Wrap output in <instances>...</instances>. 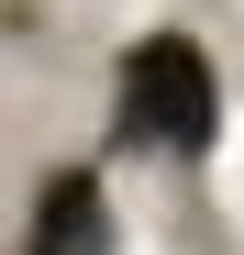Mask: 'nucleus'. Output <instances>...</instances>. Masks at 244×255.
Returning <instances> with one entry per match:
<instances>
[{"label": "nucleus", "mask_w": 244, "mask_h": 255, "mask_svg": "<svg viewBox=\"0 0 244 255\" xmlns=\"http://www.w3.org/2000/svg\"><path fill=\"white\" fill-rule=\"evenodd\" d=\"M33 255H111V222H100V178H56V189H45Z\"/></svg>", "instance_id": "f03ea898"}, {"label": "nucleus", "mask_w": 244, "mask_h": 255, "mask_svg": "<svg viewBox=\"0 0 244 255\" xmlns=\"http://www.w3.org/2000/svg\"><path fill=\"white\" fill-rule=\"evenodd\" d=\"M122 133H144L167 155H200L222 133V89H211V67H200L189 33H144L122 56Z\"/></svg>", "instance_id": "f257e3e1"}]
</instances>
